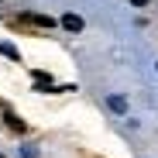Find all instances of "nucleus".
<instances>
[{
    "label": "nucleus",
    "mask_w": 158,
    "mask_h": 158,
    "mask_svg": "<svg viewBox=\"0 0 158 158\" xmlns=\"http://www.w3.org/2000/svg\"><path fill=\"white\" fill-rule=\"evenodd\" d=\"M17 21H24V24H35V28H55V17H48V14H35V10H24Z\"/></svg>",
    "instance_id": "nucleus-1"
},
{
    "label": "nucleus",
    "mask_w": 158,
    "mask_h": 158,
    "mask_svg": "<svg viewBox=\"0 0 158 158\" xmlns=\"http://www.w3.org/2000/svg\"><path fill=\"white\" fill-rule=\"evenodd\" d=\"M62 28L72 31V35H79V31H83V17H79V14H62Z\"/></svg>",
    "instance_id": "nucleus-2"
},
{
    "label": "nucleus",
    "mask_w": 158,
    "mask_h": 158,
    "mask_svg": "<svg viewBox=\"0 0 158 158\" xmlns=\"http://www.w3.org/2000/svg\"><path fill=\"white\" fill-rule=\"evenodd\" d=\"M107 107H110L114 114H127V100H124L120 93H114V96H107Z\"/></svg>",
    "instance_id": "nucleus-3"
},
{
    "label": "nucleus",
    "mask_w": 158,
    "mask_h": 158,
    "mask_svg": "<svg viewBox=\"0 0 158 158\" xmlns=\"http://www.w3.org/2000/svg\"><path fill=\"white\" fill-rule=\"evenodd\" d=\"M4 120H7V124L14 127V131H21V134H24V120H21V117H17L14 110H4Z\"/></svg>",
    "instance_id": "nucleus-4"
},
{
    "label": "nucleus",
    "mask_w": 158,
    "mask_h": 158,
    "mask_svg": "<svg viewBox=\"0 0 158 158\" xmlns=\"http://www.w3.org/2000/svg\"><path fill=\"white\" fill-rule=\"evenodd\" d=\"M0 55H7L10 62H21V52H17L14 45H7V41H0Z\"/></svg>",
    "instance_id": "nucleus-5"
},
{
    "label": "nucleus",
    "mask_w": 158,
    "mask_h": 158,
    "mask_svg": "<svg viewBox=\"0 0 158 158\" xmlns=\"http://www.w3.org/2000/svg\"><path fill=\"white\" fill-rule=\"evenodd\" d=\"M21 155H24V158H38V148H35V144H24Z\"/></svg>",
    "instance_id": "nucleus-6"
},
{
    "label": "nucleus",
    "mask_w": 158,
    "mask_h": 158,
    "mask_svg": "<svg viewBox=\"0 0 158 158\" xmlns=\"http://www.w3.org/2000/svg\"><path fill=\"white\" fill-rule=\"evenodd\" d=\"M35 79H38V83H48V86H52V76H48V72H41V69H35Z\"/></svg>",
    "instance_id": "nucleus-7"
},
{
    "label": "nucleus",
    "mask_w": 158,
    "mask_h": 158,
    "mask_svg": "<svg viewBox=\"0 0 158 158\" xmlns=\"http://www.w3.org/2000/svg\"><path fill=\"white\" fill-rule=\"evenodd\" d=\"M131 4H134V7H148V4H151V0H131Z\"/></svg>",
    "instance_id": "nucleus-8"
},
{
    "label": "nucleus",
    "mask_w": 158,
    "mask_h": 158,
    "mask_svg": "<svg viewBox=\"0 0 158 158\" xmlns=\"http://www.w3.org/2000/svg\"><path fill=\"white\" fill-rule=\"evenodd\" d=\"M0 158H7V155H0Z\"/></svg>",
    "instance_id": "nucleus-9"
}]
</instances>
